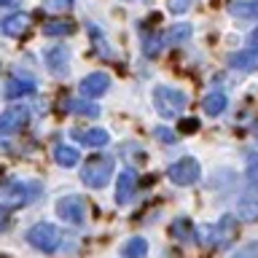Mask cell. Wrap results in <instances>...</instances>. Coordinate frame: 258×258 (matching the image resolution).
I'll list each match as a JSON object with an SVG mask.
<instances>
[{"label":"cell","mask_w":258,"mask_h":258,"mask_svg":"<svg viewBox=\"0 0 258 258\" xmlns=\"http://www.w3.org/2000/svg\"><path fill=\"white\" fill-rule=\"evenodd\" d=\"M43 185L35 180H3L0 183V210H19L38 199Z\"/></svg>","instance_id":"1"},{"label":"cell","mask_w":258,"mask_h":258,"mask_svg":"<svg viewBox=\"0 0 258 258\" xmlns=\"http://www.w3.org/2000/svg\"><path fill=\"white\" fill-rule=\"evenodd\" d=\"M113 172H116V159L110 153H97V156L86 159V164L81 167V183L89 188H105Z\"/></svg>","instance_id":"2"},{"label":"cell","mask_w":258,"mask_h":258,"mask_svg":"<svg viewBox=\"0 0 258 258\" xmlns=\"http://www.w3.org/2000/svg\"><path fill=\"white\" fill-rule=\"evenodd\" d=\"M153 105H156L159 116L175 118V116H180L183 108L188 105V97H185V92H180V89L161 84V86L153 89Z\"/></svg>","instance_id":"3"},{"label":"cell","mask_w":258,"mask_h":258,"mask_svg":"<svg viewBox=\"0 0 258 258\" xmlns=\"http://www.w3.org/2000/svg\"><path fill=\"white\" fill-rule=\"evenodd\" d=\"M24 237H27V242H30L35 250H40V253H56V250H59V245H62L59 229H56L54 223H48V221H40V223H35V226H30Z\"/></svg>","instance_id":"4"},{"label":"cell","mask_w":258,"mask_h":258,"mask_svg":"<svg viewBox=\"0 0 258 258\" xmlns=\"http://www.w3.org/2000/svg\"><path fill=\"white\" fill-rule=\"evenodd\" d=\"M56 215L70 226H84L89 218V205L81 194H68L56 202Z\"/></svg>","instance_id":"5"},{"label":"cell","mask_w":258,"mask_h":258,"mask_svg":"<svg viewBox=\"0 0 258 258\" xmlns=\"http://www.w3.org/2000/svg\"><path fill=\"white\" fill-rule=\"evenodd\" d=\"M210 245L215 250H223L229 247L234 239H237V231H239V223H237V215H221L215 221V226H210Z\"/></svg>","instance_id":"6"},{"label":"cell","mask_w":258,"mask_h":258,"mask_svg":"<svg viewBox=\"0 0 258 258\" xmlns=\"http://www.w3.org/2000/svg\"><path fill=\"white\" fill-rule=\"evenodd\" d=\"M43 64H46V70L56 78L68 76V70H70V46L68 43L46 46L43 48Z\"/></svg>","instance_id":"7"},{"label":"cell","mask_w":258,"mask_h":258,"mask_svg":"<svg viewBox=\"0 0 258 258\" xmlns=\"http://www.w3.org/2000/svg\"><path fill=\"white\" fill-rule=\"evenodd\" d=\"M199 175H202L199 161L191 159V156H183V159L172 161V164H169V169H167V177H169L175 185H194V183L199 180Z\"/></svg>","instance_id":"8"},{"label":"cell","mask_w":258,"mask_h":258,"mask_svg":"<svg viewBox=\"0 0 258 258\" xmlns=\"http://www.w3.org/2000/svg\"><path fill=\"white\" fill-rule=\"evenodd\" d=\"M35 89H38V81L35 78L27 76V73H22V70H16L14 76L6 81L3 97H6V100H22V97L35 94Z\"/></svg>","instance_id":"9"},{"label":"cell","mask_w":258,"mask_h":258,"mask_svg":"<svg viewBox=\"0 0 258 258\" xmlns=\"http://www.w3.org/2000/svg\"><path fill=\"white\" fill-rule=\"evenodd\" d=\"M30 121V108L24 105H14V108H6L0 113V135H16L19 129Z\"/></svg>","instance_id":"10"},{"label":"cell","mask_w":258,"mask_h":258,"mask_svg":"<svg viewBox=\"0 0 258 258\" xmlns=\"http://www.w3.org/2000/svg\"><path fill=\"white\" fill-rule=\"evenodd\" d=\"M135 194H137V172L132 167H126L118 172V180H116V202L121 207H126L135 199Z\"/></svg>","instance_id":"11"},{"label":"cell","mask_w":258,"mask_h":258,"mask_svg":"<svg viewBox=\"0 0 258 258\" xmlns=\"http://www.w3.org/2000/svg\"><path fill=\"white\" fill-rule=\"evenodd\" d=\"M110 89V78L105 76V73H89V76L81 81V94L86 97V100H97V97L108 94Z\"/></svg>","instance_id":"12"},{"label":"cell","mask_w":258,"mask_h":258,"mask_svg":"<svg viewBox=\"0 0 258 258\" xmlns=\"http://www.w3.org/2000/svg\"><path fill=\"white\" fill-rule=\"evenodd\" d=\"M73 140L86 145V148H105V145L110 143V135H108V129H100V126H94V129H73Z\"/></svg>","instance_id":"13"},{"label":"cell","mask_w":258,"mask_h":258,"mask_svg":"<svg viewBox=\"0 0 258 258\" xmlns=\"http://www.w3.org/2000/svg\"><path fill=\"white\" fill-rule=\"evenodd\" d=\"M27 27H30L27 14H11L6 19H0V35H6V38H19L27 32Z\"/></svg>","instance_id":"14"},{"label":"cell","mask_w":258,"mask_h":258,"mask_svg":"<svg viewBox=\"0 0 258 258\" xmlns=\"http://www.w3.org/2000/svg\"><path fill=\"white\" fill-rule=\"evenodd\" d=\"M237 218L239 221H258V188H250L237 202Z\"/></svg>","instance_id":"15"},{"label":"cell","mask_w":258,"mask_h":258,"mask_svg":"<svg viewBox=\"0 0 258 258\" xmlns=\"http://www.w3.org/2000/svg\"><path fill=\"white\" fill-rule=\"evenodd\" d=\"M229 68L239 70V73H255L258 70V51L245 48V51H234L229 56Z\"/></svg>","instance_id":"16"},{"label":"cell","mask_w":258,"mask_h":258,"mask_svg":"<svg viewBox=\"0 0 258 258\" xmlns=\"http://www.w3.org/2000/svg\"><path fill=\"white\" fill-rule=\"evenodd\" d=\"M229 108V97H226V92L223 89H213V92H210L205 100H202V110L207 113V116H221V113Z\"/></svg>","instance_id":"17"},{"label":"cell","mask_w":258,"mask_h":258,"mask_svg":"<svg viewBox=\"0 0 258 258\" xmlns=\"http://www.w3.org/2000/svg\"><path fill=\"white\" fill-rule=\"evenodd\" d=\"M169 234H172L175 239H180V242H199V237H197V226H194L191 218H185V215L175 218L172 226H169Z\"/></svg>","instance_id":"18"},{"label":"cell","mask_w":258,"mask_h":258,"mask_svg":"<svg viewBox=\"0 0 258 258\" xmlns=\"http://www.w3.org/2000/svg\"><path fill=\"white\" fill-rule=\"evenodd\" d=\"M86 32H89V38H92L94 51L100 54V56H105V59H113V56H116V51H113L110 43H108V38L102 35V30L97 27L94 22H86Z\"/></svg>","instance_id":"19"},{"label":"cell","mask_w":258,"mask_h":258,"mask_svg":"<svg viewBox=\"0 0 258 258\" xmlns=\"http://www.w3.org/2000/svg\"><path fill=\"white\" fill-rule=\"evenodd\" d=\"M68 113H76V116H86V118H97L100 116V105L97 102H89V100H64L62 105Z\"/></svg>","instance_id":"20"},{"label":"cell","mask_w":258,"mask_h":258,"mask_svg":"<svg viewBox=\"0 0 258 258\" xmlns=\"http://www.w3.org/2000/svg\"><path fill=\"white\" fill-rule=\"evenodd\" d=\"M229 14L237 19H258V0H231Z\"/></svg>","instance_id":"21"},{"label":"cell","mask_w":258,"mask_h":258,"mask_svg":"<svg viewBox=\"0 0 258 258\" xmlns=\"http://www.w3.org/2000/svg\"><path fill=\"white\" fill-rule=\"evenodd\" d=\"M121 255L124 258H145L148 255V239L145 237H129L121 245Z\"/></svg>","instance_id":"22"},{"label":"cell","mask_w":258,"mask_h":258,"mask_svg":"<svg viewBox=\"0 0 258 258\" xmlns=\"http://www.w3.org/2000/svg\"><path fill=\"white\" fill-rule=\"evenodd\" d=\"M191 35H194V27L188 22H177V24H172L169 27V32H167V43L169 46H183V43H188L191 40Z\"/></svg>","instance_id":"23"},{"label":"cell","mask_w":258,"mask_h":258,"mask_svg":"<svg viewBox=\"0 0 258 258\" xmlns=\"http://www.w3.org/2000/svg\"><path fill=\"white\" fill-rule=\"evenodd\" d=\"M81 159V153L73 148V145H64V143H56L54 145V161L59 167H76Z\"/></svg>","instance_id":"24"},{"label":"cell","mask_w":258,"mask_h":258,"mask_svg":"<svg viewBox=\"0 0 258 258\" xmlns=\"http://www.w3.org/2000/svg\"><path fill=\"white\" fill-rule=\"evenodd\" d=\"M76 30V24H73L70 19H51L43 24V35L46 38H64L70 35V32Z\"/></svg>","instance_id":"25"},{"label":"cell","mask_w":258,"mask_h":258,"mask_svg":"<svg viewBox=\"0 0 258 258\" xmlns=\"http://www.w3.org/2000/svg\"><path fill=\"white\" fill-rule=\"evenodd\" d=\"M161 40H164V38H161L159 32H151V35H148V32H143V54L151 56V59H153V56H159Z\"/></svg>","instance_id":"26"},{"label":"cell","mask_w":258,"mask_h":258,"mask_svg":"<svg viewBox=\"0 0 258 258\" xmlns=\"http://www.w3.org/2000/svg\"><path fill=\"white\" fill-rule=\"evenodd\" d=\"M245 161H247V180L250 183H258V153L255 151H247L245 153Z\"/></svg>","instance_id":"27"},{"label":"cell","mask_w":258,"mask_h":258,"mask_svg":"<svg viewBox=\"0 0 258 258\" xmlns=\"http://www.w3.org/2000/svg\"><path fill=\"white\" fill-rule=\"evenodd\" d=\"M177 129H180V135H194L199 129V118H180Z\"/></svg>","instance_id":"28"},{"label":"cell","mask_w":258,"mask_h":258,"mask_svg":"<svg viewBox=\"0 0 258 258\" xmlns=\"http://www.w3.org/2000/svg\"><path fill=\"white\" fill-rule=\"evenodd\" d=\"M153 137H156V140H161V143H175V140H177V135L169 132L167 126H156V129H153Z\"/></svg>","instance_id":"29"},{"label":"cell","mask_w":258,"mask_h":258,"mask_svg":"<svg viewBox=\"0 0 258 258\" xmlns=\"http://www.w3.org/2000/svg\"><path fill=\"white\" fill-rule=\"evenodd\" d=\"M73 3L76 0H43V6L51 11H68V8H73Z\"/></svg>","instance_id":"30"},{"label":"cell","mask_w":258,"mask_h":258,"mask_svg":"<svg viewBox=\"0 0 258 258\" xmlns=\"http://www.w3.org/2000/svg\"><path fill=\"white\" fill-rule=\"evenodd\" d=\"M234 258H258V242H250V245H245L242 250H237Z\"/></svg>","instance_id":"31"},{"label":"cell","mask_w":258,"mask_h":258,"mask_svg":"<svg viewBox=\"0 0 258 258\" xmlns=\"http://www.w3.org/2000/svg\"><path fill=\"white\" fill-rule=\"evenodd\" d=\"M188 6H191V0H169V11H172V14L188 11Z\"/></svg>","instance_id":"32"},{"label":"cell","mask_w":258,"mask_h":258,"mask_svg":"<svg viewBox=\"0 0 258 258\" xmlns=\"http://www.w3.org/2000/svg\"><path fill=\"white\" fill-rule=\"evenodd\" d=\"M19 0H0V11H8V8H16Z\"/></svg>","instance_id":"33"},{"label":"cell","mask_w":258,"mask_h":258,"mask_svg":"<svg viewBox=\"0 0 258 258\" xmlns=\"http://www.w3.org/2000/svg\"><path fill=\"white\" fill-rule=\"evenodd\" d=\"M247 40H250V48H253V51H258V27L250 32V38H247Z\"/></svg>","instance_id":"34"},{"label":"cell","mask_w":258,"mask_h":258,"mask_svg":"<svg viewBox=\"0 0 258 258\" xmlns=\"http://www.w3.org/2000/svg\"><path fill=\"white\" fill-rule=\"evenodd\" d=\"M6 229H8V215L0 210V231H6Z\"/></svg>","instance_id":"35"},{"label":"cell","mask_w":258,"mask_h":258,"mask_svg":"<svg viewBox=\"0 0 258 258\" xmlns=\"http://www.w3.org/2000/svg\"><path fill=\"white\" fill-rule=\"evenodd\" d=\"M255 135H258V132H255Z\"/></svg>","instance_id":"36"}]
</instances>
